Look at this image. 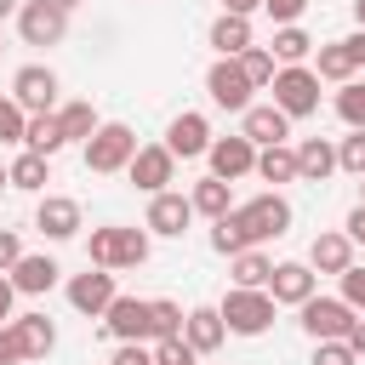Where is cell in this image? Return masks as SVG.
I'll return each instance as SVG.
<instances>
[{
    "instance_id": "cell-1",
    "label": "cell",
    "mask_w": 365,
    "mask_h": 365,
    "mask_svg": "<svg viewBox=\"0 0 365 365\" xmlns=\"http://www.w3.org/2000/svg\"><path fill=\"white\" fill-rule=\"evenodd\" d=\"M86 262L91 268H143L148 262V228H125V222H108V228H91L86 234Z\"/></svg>"
},
{
    "instance_id": "cell-2",
    "label": "cell",
    "mask_w": 365,
    "mask_h": 365,
    "mask_svg": "<svg viewBox=\"0 0 365 365\" xmlns=\"http://www.w3.org/2000/svg\"><path fill=\"white\" fill-rule=\"evenodd\" d=\"M137 148H143V143H137V131H131L125 120H103L97 137L80 148V160H86L91 177H114V171H125V165L137 160Z\"/></svg>"
},
{
    "instance_id": "cell-3",
    "label": "cell",
    "mask_w": 365,
    "mask_h": 365,
    "mask_svg": "<svg viewBox=\"0 0 365 365\" xmlns=\"http://www.w3.org/2000/svg\"><path fill=\"white\" fill-rule=\"evenodd\" d=\"M274 297L268 291H228L222 302H217V314H222V325H228V336H262L268 325H274Z\"/></svg>"
},
{
    "instance_id": "cell-4",
    "label": "cell",
    "mask_w": 365,
    "mask_h": 365,
    "mask_svg": "<svg viewBox=\"0 0 365 365\" xmlns=\"http://www.w3.org/2000/svg\"><path fill=\"white\" fill-rule=\"evenodd\" d=\"M268 91H274V108H285L291 120H308V114H319V74H314L308 63H291V68H279Z\"/></svg>"
},
{
    "instance_id": "cell-5",
    "label": "cell",
    "mask_w": 365,
    "mask_h": 365,
    "mask_svg": "<svg viewBox=\"0 0 365 365\" xmlns=\"http://www.w3.org/2000/svg\"><path fill=\"white\" fill-rule=\"evenodd\" d=\"M308 68H314L319 80H331V86L359 80V68H365V29H354V34H342V40H325Z\"/></svg>"
},
{
    "instance_id": "cell-6",
    "label": "cell",
    "mask_w": 365,
    "mask_h": 365,
    "mask_svg": "<svg viewBox=\"0 0 365 365\" xmlns=\"http://www.w3.org/2000/svg\"><path fill=\"white\" fill-rule=\"evenodd\" d=\"M234 211H240V222H245L251 245L291 234V200H285L279 188H268V194H257V200H245V205H234Z\"/></svg>"
},
{
    "instance_id": "cell-7",
    "label": "cell",
    "mask_w": 365,
    "mask_h": 365,
    "mask_svg": "<svg viewBox=\"0 0 365 365\" xmlns=\"http://www.w3.org/2000/svg\"><path fill=\"white\" fill-rule=\"evenodd\" d=\"M297 314H302V331H308L314 342H348V331H354V319H359L342 297H308Z\"/></svg>"
},
{
    "instance_id": "cell-8",
    "label": "cell",
    "mask_w": 365,
    "mask_h": 365,
    "mask_svg": "<svg viewBox=\"0 0 365 365\" xmlns=\"http://www.w3.org/2000/svg\"><path fill=\"white\" fill-rule=\"evenodd\" d=\"M57 68H46V63H23L17 74H11V97H17V108L23 114H57Z\"/></svg>"
},
{
    "instance_id": "cell-9",
    "label": "cell",
    "mask_w": 365,
    "mask_h": 365,
    "mask_svg": "<svg viewBox=\"0 0 365 365\" xmlns=\"http://www.w3.org/2000/svg\"><path fill=\"white\" fill-rule=\"evenodd\" d=\"M251 80H245V68H240V57H217L211 68H205V97L217 103V108H228V114H245L251 108Z\"/></svg>"
},
{
    "instance_id": "cell-10",
    "label": "cell",
    "mask_w": 365,
    "mask_h": 365,
    "mask_svg": "<svg viewBox=\"0 0 365 365\" xmlns=\"http://www.w3.org/2000/svg\"><path fill=\"white\" fill-rule=\"evenodd\" d=\"M125 177H131V188H143V194L154 200V194H165V188L177 182V154H171L165 143H143L137 160L125 165Z\"/></svg>"
},
{
    "instance_id": "cell-11",
    "label": "cell",
    "mask_w": 365,
    "mask_h": 365,
    "mask_svg": "<svg viewBox=\"0 0 365 365\" xmlns=\"http://www.w3.org/2000/svg\"><path fill=\"white\" fill-rule=\"evenodd\" d=\"M114 297H120L114 268H91V262H86V274H74V279H68V308H74V314H86V319H103Z\"/></svg>"
},
{
    "instance_id": "cell-12",
    "label": "cell",
    "mask_w": 365,
    "mask_h": 365,
    "mask_svg": "<svg viewBox=\"0 0 365 365\" xmlns=\"http://www.w3.org/2000/svg\"><path fill=\"white\" fill-rule=\"evenodd\" d=\"M17 34H23V46H63L68 11L51 6V0H23L17 6Z\"/></svg>"
},
{
    "instance_id": "cell-13",
    "label": "cell",
    "mask_w": 365,
    "mask_h": 365,
    "mask_svg": "<svg viewBox=\"0 0 365 365\" xmlns=\"http://www.w3.org/2000/svg\"><path fill=\"white\" fill-rule=\"evenodd\" d=\"M211 120L205 114H194V108H182L171 125H165V148L177 154V160H200V154H211Z\"/></svg>"
},
{
    "instance_id": "cell-14",
    "label": "cell",
    "mask_w": 365,
    "mask_h": 365,
    "mask_svg": "<svg viewBox=\"0 0 365 365\" xmlns=\"http://www.w3.org/2000/svg\"><path fill=\"white\" fill-rule=\"evenodd\" d=\"M205 160H211V177H222V182H240V177H251V171H257V143L234 131V137H217Z\"/></svg>"
},
{
    "instance_id": "cell-15",
    "label": "cell",
    "mask_w": 365,
    "mask_h": 365,
    "mask_svg": "<svg viewBox=\"0 0 365 365\" xmlns=\"http://www.w3.org/2000/svg\"><path fill=\"white\" fill-rule=\"evenodd\" d=\"M268 297L279 308H302L308 297H319V274L308 262H274V279H268Z\"/></svg>"
},
{
    "instance_id": "cell-16",
    "label": "cell",
    "mask_w": 365,
    "mask_h": 365,
    "mask_svg": "<svg viewBox=\"0 0 365 365\" xmlns=\"http://www.w3.org/2000/svg\"><path fill=\"white\" fill-rule=\"evenodd\" d=\"M240 137H251L257 148H274V143L291 137V114L274 108V103H251V108L240 114Z\"/></svg>"
},
{
    "instance_id": "cell-17",
    "label": "cell",
    "mask_w": 365,
    "mask_h": 365,
    "mask_svg": "<svg viewBox=\"0 0 365 365\" xmlns=\"http://www.w3.org/2000/svg\"><path fill=\"white\" fill-rule=\"evenodd\" d=\"M34 228H40L46 240H74V234H80V200H68V194H40Z\"/></svg>"
},
{
    "instance_id": "cell-18",
    "label": "cell",
    "mask_w": 365,
    "mask_h": 365,
    "mask_svg": "<svg viewBox=\"0 0 365 365\" xmlns=\"http://www.w3.org/2000/svg\"><path fill=\"white\" fill-rule=\"evenodd\" d=\"M194 222V205H188V194H154L148 200V217H143V228L148 234H165V240H182V228Z\"/></svg>"
},
{
    "instance_id": "cell-19",
    "label": "cell",
    "mask_w": 365,
    "mask_h": 365,
    "mask_svg": "<svg viewBox=\"0 0 365 365\" xmlns=\"http://www.w3.org/2000/svg\"><path fill=\"white\" fill-rule=\"evenodd\" d=\"M103 331L114 342H148V302L143 297H114L103 314Z\"/></svg>"
},
{
    "instance_id": "cell-20",
    "label": "cell",
    "mask_w": 365,
    "mask_h": 365,
    "mask_svg": "<svg viewBox=\"0 0 365 365\" xmlns=\"http://www.w3.org/2000/svg\"><path fill=\"white\" fill-rule=\"evenodd\" d=\"M308 268L314 274H348L354 268V240L342 234V228H325V234H314V245H308Z\"/></svg>"
},
{
    "instance_id": "cell-21",
    "label": "cell",
    "mask_w": 365,
    "mask_h": 365,
    "mask_svg": "<svg viewBox=\"0 0 365 365\" xmlns=\"http://www.w3.org/2000/svg\"><path fill=\"white\" fill-rule=\"evenodd\" d=\"M182 336H188V348H194L200 359H211V354L222 348L228 325H222V314H217L211 302H200V308H188V325H182Z\"/></svg>"
},
{
    "instance_id": "cell-22",
    "label": "cell",
    "mask_w": 365,
    "mask_h": 365,
    "mask_svg": "<svg viewBox=\"0 0 365 365\" xmlns=\"http://www.w3.org/2000/svg\"><path fill=\"white\" fill-rule=\"evenodd\" d=\"M205 40H211V51L217 57H245L257 40H251V17H211V29H205Z\"/></svg>"
},
{
    "instance_id": "cell-23",
    "label": "cell",
    "mask_w": 365,
    "mask_h": 365,
    "mask_svg": "<svg viewBox=\"0 0 365 365\" xmlns=\"http://www.w3.org/2000/svg\"><path fill=\"white\" fill-rule=\"evenodd\" d=\"M57 274H63L57 257H29V251H23V262H17L6 279L17 285V297H46V291L57 285Z\"/></svg>"
},
{
    "instance_id": "cell-24",
    "label": "cell",
    "mask_w": 365,
    "mask_h": 365,
    "mask_svg": "<svg viewBox=\"0 0 365 365\" xmlns=\"http://www.w3.org/2000/svg\"><path fill=\"white\" fill-rule=\"evenodd\" d=\"M11 331H17L23 359H46V354L57 348V325H51L46 314H17V319H11Z\"/></svg>"
},
{
    "instance_id": "cell-25",
    "label": "cell",
    "mask_w": 365,
    "mask_h": 365,
    "mask_svg": "<svg viewBox=\"0 0 365 365\" xmlns=\"http://www.w3.org/2000/svg\"><path fill=\"white\" fill-rule=\"evenodd\" d=\"M297 171H302V182H325L336 171V143L331 137H302L297 143Z\"/></svg>"
},
{
    "instance_id": "cell-26",
    "label": "cell",
    "mask_w": 365,
    "mask_h": 365,
    "mask_svg": "<svg viewBox=\"0 0 365 365\" xmlns=\"http://www.w3.org/2000/svg\"><path fill=\"white\" fill-rule=\"evenodd\" d=\"M228 274H234L240 291H268V279H274V257H268L262 245H251V251L228 257Z\"/></svg>"
},
{
    "instance_id": "cell-27",
    "label": "cell",
    "mask_w": 365,
    "mask_h": 365,
    "mask_svg": "<svg viewBox=\"0 0 365 365\" xmlns=\"http://www.w3.org/2000/svg\"><path fill=\"white\" fill-rule=\"evenodd\" d=\"M57 125H63V143H80V148H86L103 120H97V108H91L86 97H74V103H57Z\"/></svg>"
},
{
    "instance_id": "cell-28",
    "label": "cell",
    "mask_w": 365,
    "mask_h": 365,
    "mask_svg": "<svg viewBox=\"0 0 365 365\" xmlns=\"http://www.w3.org/2000/svg\"><path fill=\"white\" fill-rule=\"evenodd\" d=\"M257 177H262V182H274V188H285V182H302V171H297V148H291V143L257 148Z\"/></svg>"
},
{
    "instance_id": "cell-29",
    "label": "cell",
    "mask_w": 365,
    "mask_h": 365,
    "mask_svg": "<svg viewBox=\"0 0 365 365\" xmlns=\"http://www.w3.org/2000/svg\"><path fill=\"white\" fill-rule=\"evenodd\" d=\"M6 177H11V188H17V194H46V182H51V160H46V154H34V148H23V154L6 165Z\"/></svg>"
},
{
    "instance_id": "cell-30",
    "label": "cell",
    "mask_w": 365,
    "mask_h": 365,
    "mask_svg": "<svg viewBox=\"0 0 365 365\" xmlns=\"http://www.w3.org/2000/svg\"><path fill=\"white\" fill-rule=\"evenodd\" d=\"M188 205H194V217H228L234 211V188L222 182V177H200L194 188H188Z\"/></svg>"
},
{
    "instance_id": "cell-31",
    "label": "cell",
    "mask_w": 365,
    "mask_h": 365,
    "mask_svg": "<svg viewBox=\"0 0 365 365\" xmlns=\"http://www.w3.org/2000/svg\"><path fill=\"white\" fill-rule=\"evenodd\" d=\"M182 325H188V314H182V302H171V297H148V342H165V336H182Z\"/></svg>"
},
{
    "instance_id": "cell-32",
    "label": "cell",
    "mask_w": 365,
    "mask_h": 365,
    "mask_svg": "<svg viewBox=\"0 0 365 365\" xmlns=\"http://www.w3.org/2000/svg\"><path fill=\"white\" fill-rule=\"evenodd\" d=\"M268 51H274V63L279 68H291V63H308L314 57V40H308V29H274V40H268Z\"/></svg>"
},
{
    "instance_id": "cell-33",
    "label": "cell",
    "mask_w": 365,
    "mask_h": 365,
    "mask_svg": "<svg viewBox=\"0 0 365 365\" xmlns=\"http://www.w3.org/2000/svg\"><path fill=\"white\" fill-rule=\"evenodd\" d=\"M23 148H34V154H57V148H68L63 143V125H57V114H29V131H23Z\"/></svg>"
},
{
    "instance_id": "cell-34",
    "label": "cell",
    "mask_w": 365,
    "mask_h": 365,
    "mask_svg": "<svg viewBox=\"0 0 365 365\" xmlns=\"http://www.w3.org/2000/svg\"><path fill=\"white\" fill-rule=\"evenodd\" d=\"M211 251H217V257H240V251H251V234H245L240 211H228V217L211 222Z\"/></svg>"
},
{
    "instance_id": "cell-35",
    "label": "cell",
    "mask_w": 365,
    "mask_h": 365,
    "mask_svg": "<svg viewBox=\"0 0 365 365\" xmlns=\"http://www.w3.org/2000/svg\"><path fill=\"white\" fill-rule=\"evenodd\" d=\"M336 120L348 125V131H365V80H348V86H336Z\"/></svg>"
},
{
    "instance_id": "cell-36",
    "label": "cell",
    "mask_w": 365,
    "mask_h": 365,
    "mask_svg": "<svg viewBox=\"0 0 365 365\" xmlns=\"http://www.w3.org/2000/svg\"><path fill=\"white\" fill-rule=\"evenodd\" d=\"M240 68H245V80L262 91V86H274V74H279V63H274V51L268 46H251L245 57H240Z\"/></svg>"
},
{
    "instance_id": "cell-37",
    "label": "cell",
    "mask_w": 365,
    "mask_h": 365,
    "mask_svg": "<svg viewBox=\"0 0 365 365\" xmlns=\"http://www.w3.org/2000/svg\"><path fill=\"white\" fill-rule=\"evenodd\" d=\"M336 171H354V177H365V131H348V137L336 143Z\"/></svg>"
},
{
    "instance_id": "cell-38",
    "label": "cell",
    "mask_w": 365,
    "mask_h": 365,
    "mask_svg": "<svg viewBox=\"0 0 365 365\" xmlns=\"http://www.w3.org/2000/svg\"><path fill=\"white\" fill-rule=\"evenodd\" d=\"M154 365H200V354L188 348V336H165L154 342Z\"/></svg>"
},
{
    "instance_id": "cell-39",
    "label": "cell",
    "mask_w": 365,
    "mask_h": 365,
    "mask_svg": "<svg viewBox=\"0 0 365 365\" xmlns=\"http://www.w3.org/2000/svg\"><path fill=\"white\" fill-rule=\"evenodd\" d=\"M29 131V114L17 108V97H0V143H23Z\"/></svg>"
},
{
    "instance_id": "cell-40",
    "label": "cell",
    "mask_w": 365,
    "mask_h": 365,
    "mask_svg": "<svg viewBox=\"0 0 365 365\" xmlns=\"http://www.w3.org/2000/svg\"><path fill=\"white\" fill-rule=\"evenodd\" d=\"M308 365H359V354L348 342H314V359Z\"/></svg>"
},
{
    "instance_id": "cell-41",
    "label": "cell",
    "mask_w": 365,
    "mask_h": 365,
    "mask_svg": "<svg viewBox=\"0 0 365 365\" xmlns=\"http://www.w3.org/2000/svg\"><path fill=\"white\" fill-rule=\"evenodd\" d=\"M342 302H348L354 314H365V262H354V268L342 274Z\"/></svg>"
},
{
    "instance_id": "cell-42",
    "label": "cell",
    "mask_w": 365,
    "mask_h": 365,
    "mask_svg": "<svg viewBox=\"0 0 365 365\" xmlns=\"http://www.w3.org/2000/svg\"><path fill=\"white\" fill-rule=\"evenodd\" d=\"M262 11H268V17L279 23V29H291V23H297V17L308 11V0H262Z\"/></svg>"
},
{
    "instance_id": "cell-43",
    "label": "cell",
    "mask_w": 365,
    "mask_h": 365,
    "mask_svg": "<svg viewBox=\"0 0 365 365\" xmlns=\"http://www.w3.org/2000/svg\"><path fill=\"white\" fill-rule=\"evenodd\" d=\"M108 365H154V348H148V342H120Z\"/></svg>"
},
{
    "instance_id": "cell-44",
    "label": "cell",
    "mask_w": 365,
    "mask_h": 365,
    "mask_svg": "<svg viewBox=\"0 0 365 365\" xmlns=\"http://www.w3.org/2000/svg\"><path fill=\"white\" fill-rule=\"evenodd\" d=\"M23 262V240H17V228H0V274H11Z\"/></svg>"
},
{
    "instance_id": "cell-45",
    "label": "cell",
    "mask_w": 365,
    "mask_h": 365,
    "mask_svg": "<svg viewBox=\"0 0 365 365\" xmlns=\"http://www.w3.org/2000/svg\"><path fill=\"white\" fill-rule=\"evenodd\" d=\"M23 359V348H17V331L11 325H0V365H17Z\"/></svg>"
},
{
    "instance_id": "cell-46",
    "label": "cell",
    "mask_w": 365,
    "mask_h": 365,
    "mask_svg": "<svg viewBox=\"0 0 365 365\" xmlns=\"http://www.w3.org/2000/svg\"><path fill=\"white\" fill-rule=\"evenodd\" d=\"M11 308H17V285H11L6 274H0V325H11V319H17Z\"/></svg>"
},
{
    "instance_id": "cell-47",
    "label": "cell",
    "mask_w": 365,
    "mask_h": 365,
    "mask_svg": "<svg viewBox=\"0 0 365 365\" xmlns=\"http://www.w3.org/2000/svg\"><path fill=\"white\" fill-rule=\"evenodd\" d=\"M342 234H348L354 245H365V205H354V211H348V222H342Z\"/></svg>"
},
{
    "instance_id": "cell-48",
    "label": "cell",
    "mask_w": 365,
    "mask_h": 365,
    "mask_svg": "<svg viewBox=\"0 0 365 365\" xmlns=\"http://www.w3.org/2000/svg\"><path fill=\"white\" fill-rule=\"evenodd\" d=\"M222 11L228 17H251V11H262V0H222Z\"/></svg>"
},
{
    "instance_id": "cell-49",
    "label": "cell",
    "mask_w": 365,
    "mask_h": 365,
    "mask_svg": "<svg viewBox=\"0 0 365 365\" xmlns=\"http://www.w3.org/2000/svg\"><path fill=\"white\" fill-rule=\"evenodd\" d=\"M348 348H354V354H359V359H365V314H359V319H354V331H348Z\"/></svg>"
},
{
    "instance_id": "cell-50",
    "label": "cell",
    "mask_w": 365,
    "mask_h": 365,
    "mask_svg": "<svg viewBox=\"0 0 365 365\" xmlns=\"http://www.w3.org/2000/svg\"><path fill=\"white\" fill-rule=\"evenodd\" d=\"M17 6H23V0H0V23H6V17H17Z\"/></svg>"
},
{
    "instance_id": "cell-51",
    "label": "cell",
    "mask_w": 365,
    "mask_h": 365,
    "mask_svg": "<svg viewBox=\"0 0 365 365\" xmlns=\"http://www.w3.org/2000/svg\"><path fill=\"white\" fill-rule=\"evenodd\" d=\"M354 23H359V29H365V0H354Z\"/></svg>"
},
{
    "instance_id": "cell-52",
    "label": "cell",
    "mask_w": 365,
    "mask_h": 365,
    "mask_svg": "<svg viewBox=\"0 0 365 365\" xmlns=\"http://www.w3.org/2000/svg\"><path fill=\"white\" fill-rule=\"evenodd\" d=\"M51 6H63V11H74V6H80V0H51Z\"/></svg>"
},
{
    "instance_id": "cell-53",
    "label": "cell",
    "mask_w": 365,
    "mask_h": 365,
    "mask_svg": "<svg viewBox=\"0 0 365 365\" xmlns=\"http://www.w3.org/2000/svg\"><path fill=\"white\" fill-rule=\"evenodd\" d=\"M0 188H11V177H6V165H0Z\"/></svg>"
},
{
    "instance_id": "cell-54",
    "label": "cell",
    "mask_w": 365,
    "mask_h": 365,
    "mask_svg": "<svg viewBox=\"0 0 365 365\" xmlns=\"http://www.w3.org/2000/svg\"><path fill=\"white\" fill-rule=\"evenodd\" d=\"M359 205H365V177H359Z\"/></svg>"
},
{
    "instance_id": "cell-55",
    "label": "cell",
    "mask_w": 365,
    "mask_h": 365,
    "mask_svg": "<svg viewBox=\"0 0 365 365\" xmlns=\"http://www.w3.org/2000/svg\"><path fill=\"white\" fill-rule=\"evenodd\" d=\"M0 51H6V46H0Z\"/></svg>"
}]
</instances>
